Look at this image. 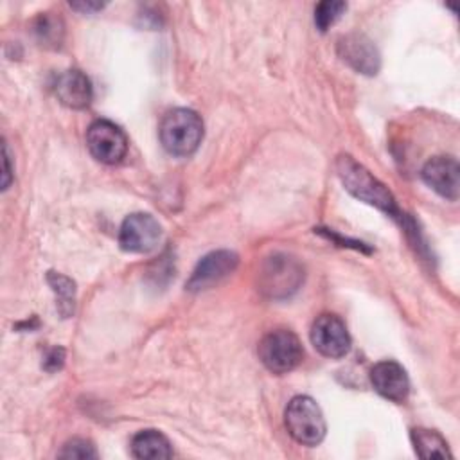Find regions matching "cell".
Here are the masks:
<instances>
[{"mask_svg": "<svg viewBox=\"0 0 460 460\" xmlns=\"http://www.w3.org/2000/svg\"><path fill=\"white\" fill-rule=\"evenodd\" d=\"M336 172L343 187L354 198L383 210L392 217H399L401 221L404 219V214H401V210L397 208V203L386 185L381 183L367 167L358 164L352 156L340 155L336 160Z\"/></svg>", "mask_w": 460, "mask_h": 460, "instance_id": "obj_1", "label": "cell"}, {"mask_svg": "<svg viewBox=\"0 0 460 460\" xmlns=\"http://www.w3.org/2000/svg\"><path fill=\"white\" fill-rule=\"evenodd\" d=\"M158 133L167 153L189 156L203 140V120L192 110L174 108L164 115Z\"/></svg>", "mask_w": 460, "mask_h": 460, "instance_id": "obj_2", "label": "cell"}, {"mask_svg": "<svg viewBox=\"0 0 460 460\" xmlns=\"http://www.w3.org/2000/svg\"><path fill=\"white\" fill-rule=\"evenodd\" d=\"M289 435L304 446H316L325 437V419L320 406L307 395H296L284 413Z\"/></svg>", "mask_w": 460, "mask_h": 460, "instance_id": "obj_3", "label": "cell"}, {"mask_svg": "<svg viewBox=\"0 0 460 460\" xmlns=\"http://www.w3.org/2000/svg\"><path fill=\"white\" fill-rule=\"evenodd\" d=\"M259 358L270 372L286 374L298 367L304 358V349L295 332L288 329H277L261 340Z\"/></svg>", "mask_w": 460, "mask_h": 460, "instance_id": "obj_4", "label": "cell"}, {"mask_svg": "<svg viewBox=\"0 0 460 460\" xmlns=\"http://www.w3.org/2000/svg\"><path fill=\"white\" fill-rule=\"evenodd\" d=\"M86 147L102 164H117L128 153V137L113 122L99 119L86 129Z\"/></svg>", "mask_w": 460, "mask_h": 460, "instance_id": "obj_5", "label": "cell"}, {"mask_svg": "<svg viewBox=\"0 0 460 460\" xmlns=\"http://www.w3.org/2000/svg\"><path fill=\"white\" fill-rule=\"evenodd\" d=\"M160 237V223L151 214L135 212L122 221L119 232V244L124 252L129 253H147L156 248Z\"/></svg>", "mask_w": 460, "mask_h": 460, "instance_id": "obj_6", "label": "cell"}, {"mask_svg": "<svg viewBox=\"0 0 460 460\" xmlns=\"http://www.w3.org/2000/svg\"><path fill=\"white\" fill-rule=\"evenodd\" d=\"M311 343L325 358H343L350 349V336L336 314H320L311 327Z\"/></svg>", "mask_w": 460, "mask_h": 460, "instance_id": "obj_7", "label": "cell"}, {"mask_svg": "<svg viewBox=\"0 0 460 460\" xmlns=\"http://www.w3.org/2000/svg\"><path fill=\"white\" fill-rule=\"evenodd\" d=\"M237 262H239V257L234 252H228V250L212 252L196 264L185 286L189 291L208 289L214 284L221 282L225 277H228L235 270Z\"/></svg>", "mask_w": 460, "mask_h": 460, "instance_id": "obj_8", "label": "cell"}, {"mask_svg": "<svg viewBox=\"0 0 460 460\" xmlns=\"http://www.w3.org/2000/svg\"><path fill=\"white\" fill-rule=\"evenodd\" d=\"M304 273L302 268L288 255H275L268 261L262 271V288L270 296L280 298L293 293Z\"/></svg>", "mask_w": 460, "mask_h": 460, "instance_id": "obj_9", "label": "cell"}, {"mask_svg": "<svg viewBox=\"0 0 460 460\" xmlns=\"http://www.w3.org/2000/svg\"><path fill=\"white\" fill-rule=\"evenodd\" d=\"M338 56L356 72L374 75L379 70L381 56L365 34H345L338 40Z\"/></svg>", "mask_w": 460, "mask_h": 460, "instance_id": "obj_10", "label": "cell"}, {"mask_svg": "<svg viewBox=\"0 0 460 460\" xmlns=\"http://www.w3.org/2000/svg\"><path fill=\"white\" fill-rule=\"evenodd\" d=\"M458 174L460 167L455 156H433L424 164L420 171L424 183L451 201H456L458 198Z\"/></svg>", "mask_w": 460, "mask_h": 460, "instance_id": "obj_11", "label": "cell"}, {"mask_svg": "<svg viewBox=\"0 0 460 460\" xmlns=\"http://www.w3.org/2000/svg\"><path fill=\"white\" fill-rule=\"evenodd\" d=\"M370 383L374 390L394 402H402L410 392V379L406 370L397 361H379L370 370Z\"/></svg>", "mask_w": 460, "mask_h": 460, "instance_id": "obj_12", "label": "cell"}, {"mask_svg": "<svg viewBox=\"0 0 460 460\" xmlns=\"http://www.w3.org/2000/svg\"><path fill=\"white\" fill-rule=\"evenodd\" d=\"M58 99L74 110H83L92 102L93 90L90 79L81 70H66L56 81Z\"/></svg>", "mask_w": 460, "mask_h": 460, "instance_id": "obj_13", "label": "cell"}, {"mask_svg": "<svg viewBox=\"0 0 460 460\" xmlns=\"http://www.w3.org/2000/svg\"><path fill=\"white\" fill-rule=\"evenodd\" d=\"M131 455L142 460H158L171 458L172 447L167 437L156 429L138 431L131 440Z\"/></svg>", "mask_w": 460, "mask_h": 460, "instance_id": "obj_14", "label": "cell"}, {"mask_svg": "<svg viewBox=\"0 0 460 460\" xmlns=\"http://www.w3.org/2000/svg\"><path fill=\"white\" fill-rule=\"evenodd\" d=\"M410 437H411L415 453L420 458H451L453 456L447 447V442L433 429L413 428Z\"/></svg>", "mask_w": 460, "mask_h": 460, "instance_id": "obj_15", "label": "cell"}, {"mask_svg": "<svg viewBox=\"0 0 460 460\" xmlns=\"http://www.w3.org/2000/svg\"><path fill=\"white\" fill-rule=\"evenodd\" d=\"M47 280L50 284V288L54 289V293L59 298V311L68 316L74 311V295H75V286L70 279H66L61 273H54L50 271L47 275Z\"/></svg>", "mask_w": 460, "mask_h": 460, "instance_id": "obj_16", "label": "cell"}, {"mask_svg": "<svg viewBox=\"0 0 460 460\" xmlns=\"http://www.w3.org/2000/svg\"><path fill=\"white\" fill-rule=\"evenodd\" d=\"M347 9L345 2H334V0H325L320 2L314 9V23L320 31H327L331 25L338 22L341 13Z\"/></svg>", "mask_w": 460, "mask_h": 460, "instance_id": "obj_17", "label": "cell"}, {"mask_svg": "<svg viewBox=\"0 0 460 460\" xmlns=\"http://www.w3.org/2000/svg\"><path fill=\"white\" fill-rule=\"evenodd\" d=\"M59 458H79V460H88V458H97L95 446L90 440L84 438H72L68 440L63 449L58 453Z\"/></svg>", "mask_w": 460, "mask_h": 460, "instance_id": "obj_18", "label": "cell"}, {"mask_svg": "<svg viewBox=\"0 0 460 460\" xmlns=\"http://www.w3.org/2000/svg\"><path fill=\"white\" fill-rule=\"evenodd\" d=\"M36 34H38L40 41H43V43H59L61 34H63L61 22L58 18L43 14L36 22Z\"/></svg>", "mask_w": 460, "mask_h": 460, "instance_id": "obj_19", "label": "cell"}, {"mask_svg": "<svg viewBox=\"0 0 460 460\" xmlns=\"http://www.w3.org/2000/svg\"><path fill=\"white\" fill-rule=\"evenodd\" d=\"M70 7L77 9L81 13H93V11L102 9L104 4H101V2H70Z\"/></svg>", "mask_w": 460, "mask_h": 460, "instance_id": "obj_20", "label": "cell"}, {"mask_svg": "<svg viewBox=\"0 0 460 460\" xmlns=\"http://www.w3.org/2000/svg\"><path fill=\"white\" fill-rule=\"evenodd\" d=\"M2 149H4V181H2V189H7L9 183H11V167H9V151H7L5 142L2 146Z\"/></svg>", "mask_w": 460, "mask_h": 460, "instance_id": "obj_21", "label": "cell"}, {"mask_svg": "<svg viewBox=\"0 0 460 460\" xmlns=\"http://www.w3.org/2000/svg\"><path fill=\"white\" fill-rule=\"evenodd\" d=\"M63 350L61 349H54L52 352H50V356L45 359V368H49L50 367V363H54V370L56 368H59L61 365H63Z\"/></svg>", "mask_w": 460, "mask_h": 460, "instance_id": "obj_22", "label": "cell"}]
</instances>
